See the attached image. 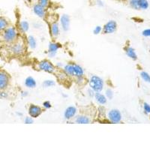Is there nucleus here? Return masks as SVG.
Returning <instances> with one entry per match:
<instances>
[{"label":"nucleus","mask_w":150,"mask_h":150,"mask_svg":"<svg viewBox=\"0 0 150 150\" xmlns=\"http://www.w3.org/2000/svg\"><path fill=\"white\" fill-rule=\"evenodd\" d=\"M3 41L7 44H12L17 41V31L14 26H8L2 33Z\"/></svg>","instance_id":"f257e3e1"},{"label":"nucleus","mask_w":150,"mask_h":150,"mask_svg":"<svg viewBox=\"0 0 150 150\" xmlns=\"http://www.w3.org/2000/svg\"><path fill=\"white\" fill-rule=\"evenodd\" d=\"M90 88L96 92H100L104 88V81L101 77L93 75L89 80Z\"/></svg>","instance_id":"f03ea898"},{"label":"nucleus","mask_w":150,"mask_h":150,"mask_svg":"<svg viewBox=\"0 0 150 150\" xmlns=\"http://www.w3.org/2000/svg\"><path fill=\"white\" fill-rule=\"evenodd\" d=\"M11 77L8 72L3 69H0V91H4L10 83Z\"/></svg>","instance_id":"7ed1b4c3"},{"label":"nucleus","mask_w":150,"mask_h":150,"mask_svg":"<svg viewBox=\"0 0 150 150\" xmlns=\"http://www.w3.org/2000/svg\"><path fill=\"white\" fill-rule=\"evenodd\" d=\"M38 68H39L40 70L47 72V73H54L55 71H56L55 67L47 60H43L41 62H39Z\"/></svg>","instance_id":"20e7f679"},{"label":"nucleus","mask_w":150,"mask_h":150,"mask_svg":"<svg viewBox=\"0 0 150 150\" xmlns=\"http://www.w3.org/2000/svg\"><path fill=\"white\" fill-rule=\"evenodd\" d=\"M24 50V44L22 41H16L12 43L11 47V52L14 53V55H19L23 52Z\"/></svg>","instance_id":"39448f33"},{"label":"nucleus","mask_w":150,"mask_h":150,"mask_svg":"<svg viewBox=\"0 0 150 150\" xmlns=\"http://www.w3.org/2000/svg\"><path fill=\"white\" fill-rule=\"evenodd\" d=\"M108 119L112 123H120L122 120L121 112L118 110H111L108 112Z\"/></svg>","instance_id":"423d86ee"},{"label":"nucleus","mask_w":150,"mask_h":150,"mask_svg":"<svg viewBox=\"0 0 150 150\" xmlns=\"http://www.w3.org/2000/svg\"><path fill=\"white\" fill-rule=\"evenodd\" d=\"M117 29V23L114 21H110L104 25L103 28V33L104 34H112L116 32Z\"/></svg>","instance_id":"0eeeda50"},{"label":"nucleus","mask_w":150,"mask_h":150,"mask_svg":"<svg viewBox=\"0 0 150 150\" xmlns=\"http://www.w3.org/2000/svg\"><path fill=\"white\" fill-rule=\"evenodd\" d=\"M42 112V109L38 106L31 104L29 108V114L31 117L37 118L41 114Z\"/></svg>","instance_id":"6e6552de"},{"label":"nucleus","mask_w":150,"mask_h":150,"mask_svg":"<svg viewBox=\"0 0 150 150\" xmlns=\"http://www.w3.org/2000/svg\"><path fill=\"white\" fill-rule=\"evenodd\" d=\"M33 11H34L35 14L38 16V17H45V14H46V8H43L41 5L39 4L35 3L33 6Z\"/></svg>","instance_id":"1a4fd4ad"},{"label":"nucleus","mask_w":150,"mask_h":150,"mask_svg":"<svg viewBox=\"0 0 150 150\" xmlns=\"http://www.w3.org/2000/svg\"><path fill=\"white\" fill-rule=\"evenodd\" d=\"M60 21H61L62 29L64 31H68L69 29V26H70V17H68V15H67V14H63L61 17Z\"/></svg>","instance_id":"9d476101"},{"label":"nucleus","mask_w":150,"mask_h":150,"mask_svg":"<svg viewBox=\"0 0 150 150\" xmlns=\"http://www.w3.org/2000/svg\"><path fill=\"white\" fill-rule=\"evenodd\" d=\"M77 112V108H74V107H68L65 111V113H64V116H65V120H71L74 116H75Z\"/></svg>","instance_id":"9b49d317"},{"label":"nucleus","mask_w":150,"mask_h":150,"mask_svg":"<svg viewBox=\"0 0 150 150\" xmlns=\"http://www.w3.org/2000/svg\"><path fill=\"white\" fill-rule=\"evenodd\" d=\"M60 48V45L56 43H50L48 47V51H49L50 57H53L56 56V52Z\"/></svg>","instance_id":"f8f14e48"},{"label":"nucleus","mask_w":150,"mask_h":150,"mask_svg":"<svg viewBox=\"0 0 150 150\" xmlns=\"http://www.w3.org/2000/svg\"><path fill=\"white\" fill-rule=\"evenodd\" d=\"M9 26L8 19L5 17H0V35H2L4 31Z\"/></svg>","instance_id":"ddd939ff"},{"label":"nucleus","mask_w":150,"mask_h":150,"mask_svg":"<svg viewBox=\"0 0 150 150\" xmlns=\"http://www.w3.org/2000/svg\"><path fill=\"white\" fill-rule=\"evenodd\" d=\"M125 50L126 55L129 58L132 59L133 60L137 59V55L134 48L131 47H127L125 48Z\"/></svg>","instance_id":"4468645a"},{"label":"nucleus","mask_w":150,"mask_h":150,"mask_svg":"<svg viewBox=\"0 0 150 150\" xmlns=\"http://www.w3.org/2000/svg\"><path fill=\"white\" fill-rule=\"evenodd\" d=\"M84 74V71L81 66L78 65H75L74 68V76L76 77H83Z\"/></svg>","instance_id":"2eb2a0df"},{"label":"nucleus","mask_w":150,"mask_h":150,"mask_svg":"<svg viewBox=\"0 0 150 150\" xmlns=\"http://www.w3.org/2000/svg\"><path fill=\"white\" fill-rule=\"evenodd\" d=\"M95 98H96V101L100 104H105L107 103L106 97L104 95L100 93V92H96V94H95Z\"/></svg>","instance_id":"dca6fc26"},{"label":"nucleus","mask_w":150,"mask_h":150,"mask_svg":"<svg viewBox=\"0 0 150 150\" xmlns=\"http://www.w3.org/2000/svg\"><path fill=\"white\" fill-rule=\"evenodd\" d=\"M74 64H68L64 67V71L66 75L68 76H74Z\"/></svg>","instance_id":"f3484780"},{"label":"nucleus","mask_w":150,"mask_h":150,"mask_svg":"<svg viewBox=\"0 0 150 150\" xmlns=\"http://www.w3.org/2000/svg\"><path fill=\"white\" fill-rule=\"evenodd\" d=\"M75 122L78 124H89L91 122V120L86 116H80L75 120Z\"/></svg>","instance_id":"a211bd4d"},{"label":"nucleus","mask_w":150,"mask_h":150,"mask_svg":"<svg viewBox=\"0 0 150 150\" xmlns=\"http://www.w3.org/2000/svg\"><path fill=\"white\" fill-rule=\"evenodd\" d=\"M25 85L28 88H34L36 86V81L32 77H29L25 80Z\"/></svg>","instance_id":"6ab92c4d"},{"label":"nucleus","mask_w":150,"mask_h":150,"mask_svg":"<svg viewBox=\"0 0 150 150\" xmlns=\"http://www.w3.org/2000/svg\"><path fill=\"white\" fill-rule=\"evenodd\" d=\"M51 33L54 37L58 36L59 34V26L57 23H53L51 25Z\"/></svg>","instance_id":"aec40b11"},{"label":"nucleus","mask_w":150,"mask_h":150,"mask_svg":"<svg viewBox=\"0 0 150 150\" xmlns=\"http://www.w3.org/2000/svg\"><path fill=\"white\" fill-rule=\"evenodd\" d=\"M19 27H20L21 31H23V33H26V32L29 30V24L26 21H21L20 24H19Z\"/></svg>","instance_id":"412c9836"},{"label":"nucleus","mask_w":150,"mask_h":150,"mask_svg":"<svg viewBox=\"0 0 150 150\" xmlns=\"http://www.w3.org/2000/svg\"><path fill=\"white\" fill-rule=\"evenodd\" d=\"M128 2L131 8L135 9V10H140L138 0H128Z\"/></svg>","instance_id":"4be33fe9"},{"label":"nucleus","mask_w":150,"mask_h":150,"mask_svg":"<svg viewBox=\"0 0 150 150\" xmlns=\"http://www.w3.org/2000/svg\"><path fill=\"white\" fill-rule=\"evenodd\" d=\"M28 43H29V45L32 49H35L36 47V45H37V43H36V40L33 36H29L28 38Z\"/></svg>","instance_id":"5701e85b"},{"label":"nucleus","mask_w":150,"mask_h":150,"mask_svg":"<svg viewBox=\"0 0 150 150\" xmlns=\"http://www.w3.org/2000/svg\"><path fill=\"white\" fill-rule=\"evenodd\" d=\"M139 2V7L140 9H143V10H146L149 8V2L147 0H138Z\"/></svg>","instance_id":"b1692460"},{"label":"nucleus","mask_w":150,"mask_h":150,"mask_svg":"<svg viewBox=\"0 0 150 150\" xmlns=\"http://www.w3.org/2000/svg\"><path fill=\"white\" fill-rule=\"evenodd\" d=\"M38 3L41 5L43 8H47L50 5V0H38Z\"/></svg>","instance_id":"393cba45"},{"label":"nucleus","mask_w":150,"mask_h":150,"mask_svg":"<svg viewBox=\"0 0 150 150\" xmlns=\"http://www.w3.org/2000/svg\"><path fill=\"white\" fill-rule=\"evenodd\" d=\"M140 77L145 82L150 83V75L147 72L143 71L140 73Z\"/></svg>","instance_id":"a878e982"},{"label":"nucleus","mask_w":150,"mask_h":150,"mask_svg":"<svg viewBox=\"0 0 150 150\" xmlns=\"http://www.w3.org/2000/svg\"><path fill=\"white\" fill-rule=\"evenodd\" d=\"M54 85H55V83L54 81H53V80H47L44 81V83H43V86H44V87H47H47H51Z\"/></svg>","instance_id":"bb28decb"},{"label":"nucleus","mask_w":150,"mask_h":150,"mask_svg":"<svg viewBox=\"0 0 150 150\" xmlns=\"http://www.w3.org/2000/svg\"><path fill=\"white\" fill-rule=\"evenodd\" d=\"M143 110L146 114H150V105L148 103H144L143 104Z\"/></svg>","instance_id":"cd10ccee"},{"label":"nucleus","mask_w":150,"mask_h":150,"mask_svg":"<svg viewBox=\"0 0 150 150\" xmlns=\"http://www.w3.org/2000/svg\"><path fill=\"white\" fill-rule=\"evenodd\" d=\"M105 94H106V96H107L109 99H111L112 97H113V92H112V91L110 89H108L107 90H106Z\"/></svg>","instance_id":"c85d7f7f"},{"label":"nucleus","mask_w":150,"mask_h":150,"mask_svg":"<svg viewBox=\"0 0 150 150\" xmlns=\"http://www.w3.org/2000/svg\"><path fill=\"white\" fill-rule=\"evenodd\" d=\"M101 31H102V28H101V26H96L95 29H94L93 33L95 35H98L99 33H101Z\"/></svg>","instance_id":"c756f323"},{"label":"nucleus","mask_w":150,"mask_h":150,"mask_svg":"<svg viewBox=\"0 0 150 150\" xmlns=\"http://www.w3.org/2000/svg\"><path fill=\"white\" fill-rule=\"evenodd\" d=\"M142 35H143V36H145V37H150V29H145V30L142 33Z\"/></svg>","instance_id":"7c9ffc66"},{"label":"nucleus","mask_w":150,"mask_h":150,"mask_svg":"<svg viewBox=\"0 0 150 150\" xmlns=\"http://www.w3.org/2000/svg\"><path fill=\"white\" fill-rule=\"evenodd\" d=\"M43 106H44V108H46V109H50V108H51L52 105L50 104V101H45L44 104H43Z\"/></svg>","instance_id":"2f4dec72"},{"label":"nucleus","mask_w":150,"mask_h":150,"mask_svg":"<svg viewBox=\"0 0 150 150\" xmlns=\"http://www.w3.org/2000/svg\"><path fill=\"white\" fill-rule=\"evenodd\" d=\"M33 119L31 117H26L25 119V123L26 124H33Z\"/></svg>","instance_id":"473e14b6"},{"label":"nucleus","mask_w":150,"mask_h":150,"mask_svg":"<svg viewBox=\"0 0 150 150\" xmlns=\"http://www.w3.org/2000/svg\"><path fill=\"white\" fill-rule=\"evenodd\" d=\"M24 2H28V3H31V0H23Z\"/></svg>","instance_id":"72a5a7b5"},{"label":"nucleus","mask_w":150,"mask_h":150,"mask_svg":"<svg viewBox=\"0 0 150 150\" xmlns=\"http://www.w3.org/2000/svg\"><path fill=\"white\" fill-rule=\"evenodd\" d=\"M38 0H31V2H38Z\"/></svg>","instance_id":"f704fd0d"}]
</instances>
